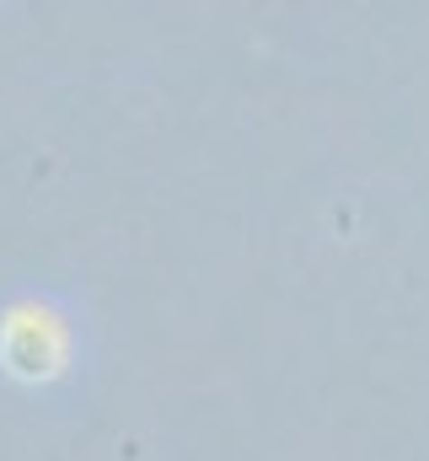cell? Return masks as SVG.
Listing matches in <instances>:
<instances>
[{"label": "cell", "instance_id": "1", "mask_svg": "<svg viewBox=\"0 0 429 461\" xmlns=\"http://www.w3.org/2000/svg\"><path fill=\"white\" fill-rule=\"evenodd\" d=\"M5 359L11 370L22 375H54L59 359H65V344H59V328L49 312H16L11 328H5Z\"/></svg>", "mask_w": 429, "mask_h": 461}]
</instances>
